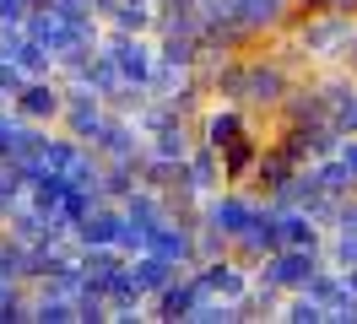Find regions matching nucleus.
Listing matches in <instances>:
<instances>
[{
    "label": "nucleus",
    "mask_w": 357,
    "mask_h": 324,
    "mask_svg": "<svg viewBox=\"0 0 357 324\" xmlns=\"http://www.w3.org/2000/svg\"><path fill=\"white\" fill-rule=\"evenodd\" d=\"M287 38L303 49L309 65H341L347 43L357 38V11H314V17H292Z\"/></svg>",
    "instance_id": "1"
},
{
    "label": "nucleus",
    "mask_w": 357,
    "mask_h": 324,
    "mask_svg": "<svg viewBox=\"0 0 357 324\" xmlns=\"http://www.w3.org/2000/svg\"><path fill=\"white\" fill-rule=\"evenodd\" d=\"M109 119V103H103V92H92L87 82H66V108H60V130H66L70 141H82L92 146L98 141V130Z\"/></svg>",
    "instance_id": "2"
},
{
    "label": "nucleus",
    "mask_w": 357,
    "mask_h": 324,
    "mask_svg": "<svg viewBox=\"0 0 357 324\" xmlns=\"http://www.w3.org/2000/svg\"><path fill=\"white\" fill-rule=\"evenodd\" d=\"M103 54L119 65V82L146 86L152 82V65H157V38L152 33H109L103 27Z\"/></svg>",
    "instance_id": "3"
},
{
    "label": "nucleus",
    "mask_w": 357,
    "mask_h": 324,
    "mask_svg": "<svg viewBox=\"0 0 357 324\" xmlns=\"http://www.w3.org/2000/svg\"><path fill=\"white\" fill-rule=\"evenodd\" d=\"M319 265H325V249H292V243H282L276 254H266L255 265V276H266L271 286H282V292H303Z\"/></svg>",
    "instance_id": "4"
},
{
    "label": "nucleus",
    "mask_w": 357,
    "mask_h": 324,
    "mask_svg": "<svg viewBox=\"0 0 357 324\" xmlns=\"http://www.w3.org/2000/svg\"><path fill=\"white\" fill-rule=\"evenodd\" d=\"M190 276L201 281V292H211V298L244 302L249 281H255V265L238 259V254H217V259H195V265H190Z\"/></svg>",
    "instance_id": "5"
},
{
    "label": "nucleus",
    "mask_w": 357,
    "mask_h": 324,
    "mask_svg": "<svg viewBox=\"0 0 357 324\" xmlns=\"http://www.w3.org/2000/svg\"><path fill=\"white\" fill-rule=\"evenodd\" d=\"M255 130V114H244L238 103H222V98H211V103L195 114V141H206V146H233L238 135H249Z\"/></svg>",
    "instance_id": "6"
},
{
    "label": "nucleus",
    "mask_w": 357,
    "mask_h": 324,
    "mask_svg": "<svg viewBox=\"0 0 357 324\" xmlns=\"http://www.w3.org/2000/svg\"><path fill=\"white\" fill-rule=\"evenodd\" d=\"M11 108L22 114L27 125H60V108H66V82H60V76H27L22 92L11 98Z\"/></svg>",
    "instance_id": "7"
},
{
    "label": "nucleus",
    "mask_w": 357,
    "mask_h": 324,
    "mask_svg": "<svg viewBox=\"0 0 357 324\" xmlns=\"http://www.w3.org/2000/svg\"><path fill=\"white\" fill-rule=\"evenodd\" d=\"M92 151H98L103 162H141V157H146V135L135 130V119H125V114L109 108V119H103V130H98Z\"/></svg>",
    "instance_id": "8"
},
{
    "label": "nucleus",
    "mask_w": 357,
    "mask_h": 324,
    "mask_svg": "<svg viewBox=\"0 0 357 324\" xmlns=\"http://www.w3.org/2000/svg\"><path fill=\"white\" fill-rule=\"evenodd\" d=\"M276 249H282V211H276V206H260V211L249 216V227L238 238H233V254L238 259H249V265H260V259L266 254H276Z\"/></svg>",
    "instance_id": "9"
},
{
    "label": "nucleus",
    "mask_w": 357,
    "mask_h": 324,
    "mask_svg": "<svg viewBox=\"0 0 357 324\" xmlns=\"http://www.w3.org/2000/svg\"><path fill=\"white\" fill-rule=\"evenodd\" d=\"M146 249L162 259H174V265H195V222H178V216H162L152 233H146Z\"/></svg>",
    "instance_id": "10"
},
{
    "label": "nucleus",
    "mask_w": 357,
    "mask_h": 324,
    "mask_svg": "<svg viewBox=\"0 0 357 324\" xmlns=\"http://www.w3.org/2000/svg\"><path fill=\"white\" fill-rule=\"evenodd\" d=\"M195 302H201V281L190 276V270H178V276L152 298V308H146V314H152V319H162V324H184Z\"/></svg>",
    "instance_id": "11"
},
{
    "label": "nucleus",
    "mask_w": 357,
    "mask_h": 324,
    "mask_svg": "<svg viewBox=\"0 0 357 324\" xmlns=\"http://www.w3.org/2000/svg\"><path fill=\"white\" fill-rule=\"evenodd\" d=\"M184 184L201 194V200H206L211 190H222V184H227V173H222V151L206 146V141H195V146H190V157H184Z\"/></svg>",
    "instance_id": "12"
},
{
    "label": "nucleus",
    "mask_w": 357,
    "mask_h": 324,
    "mask_svg": "<svg viewBox=\"0 0 357 324\" xmlns=\"http://www.w3.org/2000/svg\"><path fill=\"white\" fill-rule=\"evenodd\" d=\"M119 222H125V211H119V200H98L76 227H70V238H76V249H92V243H114V233H119Z\"/></svg>",
    "instance_id": "13"
},
{
    "label": "nucleus",
    "mask_w": 357,
    "mask_h": 324,
    "mask_svg": "<svg viewBox=\"0 0 357 324\" xmlns=\"http://www.w3.org/2000/svg\"><path fill=\"white\" fill-rule=\"evenodd\" d=\"M271 206H276V211H314V206H319V200H325V190H319V178H314V162H303V168L292 173L287 184H282V190H271L266 194Z\"/></svg>",
    "instance_id": "14"
},
{
    "label": "nucleus",
    "mask_w": 357,
    "mask_h": 324,
    "mask_svg": "<svg viewBox=\"0 0 357 324\" xmlns=\"http://www.w3.org/2000/svg\"><path fill=\"white\" fill-rule=\"evenodd\" d=\"M22 27H27V38H33V43H44L49 54L70 49V17H66V11H54V6H33Z\"/></svg>",
    "instance_id": "15"
},
{
    "label": "nucleus",
    "mask_w": 357,
    "mask_h": 324,
    "mask_svg": "<svg viewBox=\"0 0 357 324\" xmlns=\"http://www.w3.org/2000/svg\"><path fill=\"white\" fill-rule=\"evenodd\" d=\"M98 17H103L109 33H152L157 27V6H146V0H109Z\"/></svg>",
    "instance_id": "16"
},
{
    "label": "nucleus",
    "mask_w": 357,
    "mask_h": 324,
    "mask_svg": "<svg viewBox=\"0 0 357 324\" xmlns=\"http://www.w3.org/2000/svg\"><path fill=\"white\" fill-rule=\"evenodd\" d=\"M178 270H184V265H174V259H162V254H152V249H141V254L130 259V276H135V286L146 292V302H152L157 292H162V286L178 276Z\"/></svg>",
    "instance_id": "17"
},
{
    "label": "nucleus",
    "mask_w": 357,
    "mask_h": 324,
    "mask_svg": "<svg viewBox=\"0 0 357 324\" xmlns=\"http://www.w3.org/2000/svg\"><path fill=\"white\" fill-rule=\"evenodd\" d=\"M119 211L130 216L135 227H146V233H152L157 222L168 216V200H162V190H152V184H135V190L119 200Z\"/></svg>",
    "instance_id": "18"
},
{
    "label": "nucleus",
    "mask_w": 357,
    "mask_h": 324,
    "mask_svg": "<svg viewBox=\"0 0 357 324\" xmlns=\"http://www.w3.org/2000/svg\"><path fill=\"white\" fill-rule=\"evenodd\" d=\"M260 135L249 130V135H238L233 146H222V173H227V184H249V173H255V162H260Z\"/></svg>",
    "instance_id": "19"
},
{
    "label": "nucleus",
    "mask_w": 357,
    "mask_h": 324,
    "mask_svg": "<svg viewBox=\"0 0 357 324\" xmlns=\"http://www.w3.org/2000/svg\"><path fill=\"white\" fill-rule=\"evenodd\" d=\"M282 243H292V249H325V227L314 222L309 211H282Z\"/></svg>",
    "instance_id": "20"
},
{
    "label": "nucleus",
    "mask_w": 357,
    "mask_h": 324,
    "mask_svg": "<svg viewBox=\"0 0 357 324\" xmlns=\"http://www.w3.org/2000/svg\"><path fill=\"white\" fill-rule=\"evenodd\" d=\"M314 178H319V190H325V194H335V200L357 190V178H352V168L341 162V151H331V157H319V162H314Z\"/></svg>",
    "instance_id": "21"
},
{
    "label": "nucleus",
    "mask_w": 357,
    "mask_h": 324,
    "mask_svg": "<svg viewBox=\"0 0 357 324\" xmlns=\"http://www.w3.org/2000/svg\"><path fill=\"white\" fill-rule=\"evenodd\" d=\"M276 319H287V324H331V308L319 298H309V292H287V302H282Z\"/></svg>",
    "instance_id": "22"
},
{
    "label": "nucleus",
    "mask_w": 357,
    "mask_h": 324,
    "mask_svg": "<svg viewBox=\"0 0 357 324\" xmlns=\"http://www.w3.org/2000/svg\"><path fill=\"white\" fill-rule=\"evenodd\" d=\"M325 265H335V270L357 265V227H341V222H335L331 233H325Z\"/></svg>",
    "instance_id": "23"
},
{
    "label": "nucleus",
    "mask_w": 357,
    "mask_h": 324,
    "mask_svg": "<svg viewBox=\"0 0 357 324\" xmlns=\"http://www.w3.org/2000/svg\"><path fill=\"white\" fill-rule=\"evenodd\" d=\"M27 319H38V324H70V319H76V302L54 298V292L38 286V298H33V308H27Z\"/></svg>",
    "instance_id": "24"
},
{
    "label": "nucleus",
    "mask_w": 357,
    "mask_h": 324,
    "mask_svg": "<svg viewBox=\"0 0 357 324\" xmlns=\"http://www.w3.org/2000/svg\"><path fill=\"white\" fill-rule=\"evenodd\" d=\"M22 135H27V119L11 103H0V157H11V151L22 146Z\"/></svg>",
    "instance_id": "25"
},
{
    "label": "nucleus",
    "mask_w": 357,
    "mask_h": 324,
    "mask_svg": "<svg viewBox=\"0 0 357 324\" xmlns=\"http://www.w3.org/2000/svg\"><path fill=\"white\" fill-rule=\"evenodd\" d=\"M114 249H119L125 259H135L141 249H146V227H135L130 216H125V222H119V233H114Z\"/></svg>",
    "instance_id": "26"
},
{
    "label": "nucleus",
    "mask_w": 357,
    "mask_h": 324,
    "mask_svg": "<svg viewBox=\"0 0 357 324\" xmlns=\"http://www.w3.org/2000/svg\"><path fill=\"white\" fill-rule=\"evenodd\" d=\"M27 11H33L27 0H0V22H27Z\"/></svg>",
    "instance_id": "27"
},
{
    "label": "nucleus",
    "mask_w": 357,
    "mask_h": 324,
    "mask_svg": "<svg viewBox=\"0 0 357 324\" xmlns=\"http://www.w3.org/2000/svg\"><path fill=\"white\" fill-rule=\"evenodd\" d=\"M331 319H335V324H357V292H352L347 302H335V308H331Z\"/></svg>",
    "instance_id": "28"
},
{
    "label": "nucleus",
    "mask_w": 357,
    "mask_h": 324,
    "mask_svg": "<svg viewBox=\"0 0 357 324\" xmlns=\"http://www.w3.org/2000/svg\"><path fill=\"white\" fill-rule=\"evenodd\" d=\"M341 162H347L352 178H357V135H341Z\"/></svg>",
    "instance_id": "29"
},
{
    "label": "nucleus",
    "mask_w": 357,
    "mask_h": 324,
    "mask_svg": "<svg viewBox=\"0 0 357 324\" xmlns=\"http://www.w3.org/2000/svg\"><path fill=\"white\" fill-rule=\"evenodd\" d=\"M341 70H352V76H357V38L347 43V54H341Z\"/></svg>",
    "instance_id": "30"
},
{
    "label": "nucleus",
    "mask_w": 357,
    "mask_h": 324,
    "mask_svg": "<svg viewBox=\"0 0 357 324\" xmlns=\"http://www.w3.org/2000/svg\"><path fill=\"white\" fill-rule=\"evenodd\" d=\"M0 227H6V200H0Z\"/></svg>",
    "instance_id": "31"
}]
</instances>
